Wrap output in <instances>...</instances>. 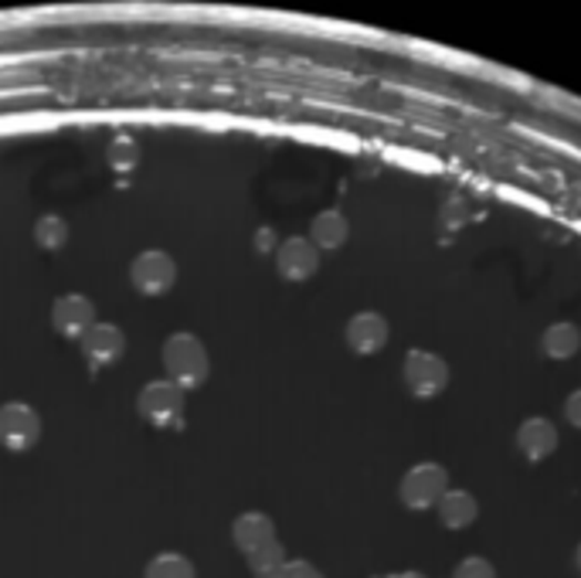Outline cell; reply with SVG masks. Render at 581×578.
Wrapping results in <instances>:
<instances>
[{"mask_svg":"<svg viewBox=\"0 0 581 578\" xmlns=\"http://www.w3.org/2000/svg\"><path fill=\"white\" fill-rule=\"evenodd\" d=\"M82 358L89 361V368H110L123 358L126 351V337L116 323H103V320H95L85 337H82Z\"/></svg>","mask_w":581,"mask_h":578,"instance_id":"obj_8","label":"cell"},{"mask_svg":"<svg viewBox=\"0 0 581 578\" xmlns=\"http://www.w3.org/2000/svg\"><path fill=\"white\" fill-rule=\"evenodd\" d=\"M184 389H177L174 381H147L143 392L136 395V412L139 419L154 429H177L184 422Z\"/></svg>","mask_w":581,"mask_h":578,"instance_id":"obj_2","label":"cell"},{"mask_svg":"<svg viewBox=\"0 0 581 578\" xmlns=\"http://www.w3.org/2000/svg\"><path fill=\"white\" fill-rule=\"evenodd\" d=\"M561 443V432L551 419L535 415V419H523L517 429V450L527 463H544L558 453Z\"/></svg>","mask_w":581,"mask_h":578,"instance_id":"obj_9","label":"cell"},{"mask_svg":"<svg viewBox=\"0 0 581 578\" xmlns=\"http://www.w3.org/2000/svg\"><path fill=\"white\" fill-rule=\"evenodd\" d=\"M387 337H392V327H387V320L374 310H364V313H354L344 327V341L354 354L361 358H371L377 351H384Z\"/></svg>","mask_w":581,"mask_h":578,"instance_id":"obj_10","label":"cell"},{"mask_svg":"<svg viewBox=\"0 0 581 578\" xmlns=\"http://www.w3.org/2000/svg\"><path fill=\"white\" fill-rule=\"evenodd\" d=\"M113 164H116L120 171H129V167L136 164V147H126V143H116V147H113Z\"/></svg>","mask_w":581,"mask_h":578,"instance_id":"obj_21","label":"cell"},{"mask_svg":"<svg viewBox=\"0 0 581 578\" xmlns=\"http://www.w3.org/2000/svg\"><path fill=\"white\" fill-rule=\"evenodd\" d=\"M231 541L241 555H249L269 541H276V520L266 510H246L231 520Z\"/></svg>","mask_w":581,"mask_h":578,"instance_id":"obj_12","label":"cell"},{"mask_svg":"<svg viewBox=\"0 0 581 578\" xmlns=\"http://www.w3.org/2000/svg\"><path fill=\"white\" fill-rule=\"evenodd\" d=\"M246 561H249V568H252V575H256V571H266V568H279V565H286L289 558H286V548H282L279 538H276V541H269V545L249 551Z\"/></svg>","mask_w":581,"mask_h":578,"instance_id":"obj_18","label":"cell"},{"mask_svg":"<svg viewBox=\"0 0 581 578\" xmlns=\"http://www.w3.org/2000/svg\"><path fill=\"white\" fill-rule=\"evenodd\" d=\"M286 578H326L313 561H289L286 565Z\"/></svg>","mask_w":581,"mask_h":578,"instance_id":"obj_20","label":"cell"},{"mask_svg":"<svg viewBox=\"0 0 581 578\" xmlns=\"http://www.w3.org/2000/svg\"><path fill=\"white\" fill-rule=\"evenodd\" d=\"M453 578H497V568H494L490 558L469 555V558H463V561L453 568Z\"/></svg>","mask_w":581,"mask_h":578,"instance_id":"obj_19","label":"cell"},{"mask_svg":"<svg viewBox=\"0 0 581 578\" xmlns=\"http://www.w3.org/2000/svg\"><path fill=\"white\" fill-rule=\"evenodd\" d=\"M289 565V561H286ZM286 565L279 568H266V571H256V578H286Z\"/></svg>","mask_w":581,"mask_h":578,"instance_id":"obj_23","label":"cell"},{"mask_svg":"<svg viewBox=\"0 0 581 578\" xmlns=\"http://www.w3.org/2000/svg\"><path fill=\"white\" fill-rule=\"evenodd\" d=\"M574 568H578V575H581V545L574 548Z\"/></svg>","mask_w":581,"mask_h":578,"instance_id":"obj_25","label":"cell"},{"mask_svg":"<svg viewBox=\"0 0 581 578\" xmlns=\"http://www.w3.org/2000/svg\"><path fill=\"white\" fill-rule=\"evenodd\" d=\"M449 491V473L439 463H415L398 484V497L408 510H432Z\"/></svg>","mask_w":581,"mask_h":578,"instance_id":"obj_4","label":"cell"},{"mask_svg":"<svg viewBox=\"0 0 581 578\" xmlns=\"http://www.w3.org/2000/svg\"><path fill=\"white\" fill-rule=\"evenodd\" d=\"M351 238V225L341 211H320L310 225V242L320 249V252H336L344 249Z\"/></svg>","mask_w":581,"mask_h":578,"instance_id":"obj_14","label":"cell"},{"mask_svg":"<svg viewBox=\"0 0 581 578\" xmlns=\"http://www.w3.org/2000/svg\"><path fill=\"white\" fill-rule=\"evenodd\" d=\"M34 242L44 252H62L69 246V221L62 215H41L34 221Z\"/></svg>","mask_w":581,"mask_h":578,"instance_id":"obj_16","label":"cell"},{"mask_svg":"<svg viewBox=\"0 0 581 578\" xmlns=\"http://www.w3.org/2000/svg\"><path fill=\"white\" fill-rule=\"evenodd\" d=\"M564 419H568L574 429H581V389L571 392V395L564 399Z\"/></svg>","mask_w":581,"mask_h":578,"instance_id":"obj_22","label":"cell"},{"mask_svg":"<svg viewBox=\"0 0 581 578\" xmlns=\"http://www.w3.org/2000/svg\"><path fill=\"white\" fill-rule=\"evenodd\" d=\"M160 361H164L167 381H174L184 392L201 389L211 374V358H208L205 341L198 333H187V330H177L167 337L160 348Z\"/></svg>","mask_w":581,"mask_h":578,"instance_id":"obj_1","label":"cell"},{"mask_svg":"<svg viewBox=\"0 0 581 578\" xmlns=\"http://www.w3.org/2000/svg\"><path fill=\"white\" fill-rule=\"evenodd\" d=\"M381 578H428L422 571H392V575H381Z\"/></svg>","mask_w":581,"mask_h":578,"instance_id":"obj_24","label":"cell"},{"mask_svg":"<svg viewBox=\"0 0 581 578\" xmlns=\"http://www.w3.org/2000/svg\"><path fill=\"white\" fill-rule=\"evenodd\" d=\"M95 323V303L82 293H65L52 303V327L65 341H82L85 330Z\"/></svg>","mask_w":581,"mask_h":578,"instance_id":"obj_11","label":"cell"},{"mask_svg":"<svg viewBox=\"0 0 581 578\" xmlns=\"http://www.w3.org/2000/svg\"><path fill=\"white\" fill-rule=\"evenodd\" d=\"M402 378H405V389L415 395V399H439L449 381H453V371L449 364L435 354V351H408L405 354V364H402Z\"/></svg>","mask_w":581,"mask_h":578,"instance_id":"obj_3","label":"cell"},{"mask_svg":"<svg viewBox=\"0 0 581 578\" xmlns=\"http://www.w3.org/2000/svg\"><path fill=\"white\" fill-rule=\"evenodd\" d=\"M276 269L286 282H307L320 269V249L303 235L286 238V242L276 249Z\"/></svg>","mask_w":581,"mask_h":578,"instance_id":"obj_7","label":"cell"},{"mask_svg":"<svg viewBox=\"0 0 581 578\" xmlns=\"http://www.w3.org/2000/svg\"><path fill=\"white\" fill-rule=\"evenodd\" d=\"M143 578H198L190 558L177 555V551H164L157 558H151V565L143 568Z\"/></svg>","mask_w":581,"mask_h":578,"instance_id":"obj_17","label":"cell"},{"mask_svg":"<svg viewBox=\"0 0 581 578\" xmlns=\"http://www.w3.org/2000/svg\"><path fill=\"white\" fill-rule=\"evenodd\" d=\"M41 440V415L28 402H4L0 405V450L28 453Z\"/></svg>","mask_w":581,"mask_h":578,"instance_id":"obj_5","label":"cell"},{"mask_svg":"<svg viewBox=\"0 0 581 578\" xmlns=\"http://www.w3.org/2000/svg\"><path fill=\"white\" fill-rule=\"evenodd\" d=\"M439 520L443 527H449V531H466V527H473L479 520V500L469 494V491H456L449 487L446 497L439 500Z\"/></svg>","mask_w":581,"mask_h":578,"instance_id":"obj_13","label":"cell"},{"mask_svg":"<svg viewBox=\"0 0 581 578\" xmlns=\"http://www.w3.org/2000/svg\"><path fill=\"white\" fill-rule=\"evenodd\" d=\"M541 351L551 361H571L581 351V330L571 320H558L541 333Z\"/></svg>","mask_w":581,"mask_h":578,"instance_id":"obj_15","label":"cell"},{"mask_svg":"<svg viewBox=\"0 0 581 578\" xmlns=\"http://www.w3.org/2000/svg\"><path fill=\"white\" fill-rule=\"evenodd\" d=\"M129 282L143 297H164L177 282V262L164 249H147L129 262Z\"/></svg>","mask_w":581,"mask_h":578,"instance_id":"obj_6","label":"cell"}]
</instances>
